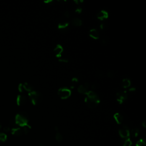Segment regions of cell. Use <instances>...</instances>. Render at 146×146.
<instances>
[{"label": "cell", "instance_id": "obj_32", "mask_svg": "<svg viewBox=\"0 0 146 146\" xmlns=\"http://www.w3.org/2000/svg\"><path fill=\"white\" fill-rule=\"evenodd\" d=\"M9 129H10L9 127H6L4 128V130L5 131H9Z\"/></svg>", "mask_w": 146, "mask_h": 146}, {"label": "cell", "instance_id": "obj_19", "mask_svg": "<svg viewBox=\"0 0 146 146\" xmlns=\"http://www.w3.org/2000/svg\"><path fill=\"white\" fill-rule=\"evenodd\" d=\"M56 139L58 142H61L63 140V136L62 134L59 133H58L56 135Z\"/></svg>", "mask_w": 146, "mask_h": 146}, {"label": "cell", "instance_id": "obj_1", "mask_svg": "<svg viewBox=\"0 0 146 146\" xmlns=\"http://www.w3.org/2000/svg\"><path fill=\"white\" fill-rule=\"evenodd\" d=\"M16 122L18 126H22L27 125L28 123V116L26 112H21L16 115Z\"/></svg>", "mask_w": 146, "mask_h": 146}, {"label": "cell", "instance_id": "obj_5", "mask_svg": "<svg viewBox=\"0 0 146 146\" xmlns=\"http://www.w3.org/2000/svg\"><path fill=\"white\" fill-rule=\"evenodd\" d=\"M100 101H96L94 99H92L86 97L85 99V103H86L87 107H89V108L93 109L95 108L96 106L98 105V104L99 103Z\"/></svg>", "mask_w": 146, "mask_h": 146}, {"label": "cell", "instance_id": "obj_23", "mask_svg": "<svg viewBox=\"0 0 146 146\" xmlns=\"http://www.w3.org/2000/svg\"><path fill=\"white\" fill-rule=\"evenodd\" d=\"M138 133H139V131L138 129H134L131 131L132 136L134 137H136L137 135H138Z\"/></svg>", "mask_w": 146, "mask_h": 146}, {"label": "cell", "instance_id": "obj_17", "mask_svg": "<svg viewBox=\"0 0 146 146\" xmlns=\"http://www.w3.org/2000/svg\"><path fill=\"white\" fill-rule=\"evenodd\" d=\"M78 91L79 93L82 94H87L88 93V89H87L83 85H81L78 87Z\"/></svg>", "mask_w": 146, "mask_h": 146}, {"label": "cell", "instance_id": "obj_30", "mask_svg": "<svg viewBox=\"0 0 146 146\" xmlns=\"http://www.w3.org/2000/svg\"><path fill=\"white\" fill-rule=\"evenodd\" d=\"M65 16L66 17H67V18H68V17H70V13L69 12H68V11H67V12H66L65 13Z\"/></svg>", "mask_w": 146, "mask_h": 146}, {"label": "cell", "instance_id": "obj_7", "mask_svg": "<svg viewBox=\"0 0 146 146\" xmlns=\"http://www.w3.org/2000/svg\"><path fill=\"white\" fill-rule=\"evenodd\" d=\"M119 134L120 136L123 139H127L129 136V132L128 129L122 128L119 130Z\"/></svg>", "mask_w": 146, "mask_h": 146}, {"label": "cell", "instance_id": "obj_3", "mask_svg": "<svg viewBox=\"0 0 146 146\" xmlns=\"http://www.w3.org/2000/svg\"><path fill=\"white\" fill-rule=\"evenodd\" d=\"M58 94L59 97L62 99H66L69 98L71 94V91L67 87H62L58 90Z\"/></svg>", "mask_w": 146, "mask_h": 146}, {"label": "cell", "instance_id": "obj_33", "mask_svg": "<svg viewBox=\"0 0 146 146\" xmlns=\"http://www.w3.org/2000/svg\"><path fill=\"white\" fill-rule=\"evenodd\" d=\"M135 88H131V89H129V91H135Z\"/></svg>", "mask_w": 146, "mask_h": 146}, {"label": "cell", "instance_id": "obj_18", "mask_svg": "<svg viewBox=\"0 0 146 146\" xmlns=\"http://www.w3.org/2000/svg\"><path fill=\"white\" fill-rule=\"evenodd\" d=\"M68 26V22H62L60 23L58 25V29L63 30L66 28H67Z\"/></svg>", "mask_w": 146, "mask_h": 146}, {"label": "cell", "instance_id": "obj_21", "mask_svg": "<svg viewBox=\"0 0 146 146\" xmlns=\"http://www.w3.org/2000/svg\"><path fill=\"white\" fill-rule=\"evenodd\" d=\"M132 145V142L130 139H126V140L124 141L123 146H131Z\"/></svg>", "mask_w": 146, "mask_h": 146}, {"label": "cell", "instance_id": "obj_22", "mask_svg": "<svg viewBox=\"0 0 146 146\" xmlns=\"http://www.w3.org/2000/svg\"><path fill=\"white\" fill-rule=\"evenodd\" d=\"M30 129V127L28 125L24 126L23 127V129H22L23 133H25V134H27L29 132Z\"/></svg>", "mask_w": 146, "mask_h": 146}, {"label": "cell", "instance_id": "obj_16", "mask_svg": "<svg viewBox=\"0 0 146 146\" xmlns=\"http://www.w3.org/2000/svg\"><path fill=\"white\" fill-rule=\"evenodd\" d=\"M122 84L123 87L125 88V89H126V88H128L131 86V81L129 79L125 78L123 79Z\"/></svg>", "mask_w": 146, "mask_h": 146}, {"label": "cell", "instance_id": "obj_29", "mask_svg": "<svg viewBox=\"0 0 146 146\" xmlns=\"http://www.w3.org/2000/svg\"><path fill=\"white\" fill-rule=\"evenodd\" d=\"M98 87H99L98 86V84L97 83H93L92 85H91V87L93 88V89H97Z\"/></svg>", "mask_w": 146, "mask_h": 146}, {"label": "cell", "instance_id": "obj_10", "mask_svg": "<svg viewBox=\"0 0 146 146\" xmlns=\"http://www.w3.org/2000/svg\"><path fill=\"white\" fill-rule=\"evenodd\" d=\"M54 51L55 54H56V56L58 58H60L63 51V47L60 45H57L56 48H55Z\"/></svg>", "mask_w": 146, "mask_h": 146}, {"label": "cell", "instance_id": "obj_28", "mask_svg": "<svg viewBox=\"0 0 146 146\" xmlns=\"http://www.w3.org/2000/svg\"><path fill=\"white\" fill-rule=\"evenodd\" d=\"M107 76L109 77V78H111V77H112L113 75H114V73L111 72V71H110L108 73H107Z\"/></svg>", "mask_w": 146, "mask_h": 146}, {"label": "cell", "instance_id": "obj_4", "mask_svg": "<svg viewBox=\"0 0 146 146\" xmlns=\"http://www.w3.org/2000/svg\"><path fill=\"white\" fill-rule=\"evenodd\" d=\"M117 97V100L120 104L123 103L124 102H125L128 97L127 93L126 91H120L118 92L117 94L116 95Z\"/></svg>", "mask_w": 146, "mask_h": 146}, {"label": "cell", "instance_id": "obj_6", "mask_svg": "<svg viewBox=\"0 0 146 146\" xmlns=\"http://www.w3.org/2000/svg\"><path fill=\"white\" fill-rule=\"evenodd\" d=\"M89 35L91 37L95 40H97L100 37L99 32L97 29H93L90 30L89 32Z\"/></svg>", "mask_w": 146, "mask_h": 146}, {"label": "cell", "instance_id": "obj_11", "mask_svg": "<svg viewBox=\"0 0 146 146\" xmlns=\"http://www.w3.org/2000/svg\"><path fill=\"white\" fill-rule=\"evenodd\" d=\"M86 95H87V98L92 99L96 100V101H100V99L99 98L98 94L94 91H88Z\"/></svg>", "mask_w": 146, "mask_h": 146}, {"label": "cell", "instance_id": "obj_8", "mask_svg": "<svg viewBox=\"0 0 146 146\" xmlns=\"http://www.w3.org/2000/svg\"><path fill=\"white\" fill-rule=\"evenodd\" d=\"M96 17L100 20H103L109 17V14L106 10H101L97 14Z\"/></svg>", "mask_w": 146, "mask_h": 146}, {"label": "cell", "instance_id": "obj_26", "mask_svg": "<svg viewBox=\"0 0 146 146\" xmlns=\"http://www.w3.org/2000/svg\"><path fill=\"white\" fill-rule=\"evenodd\" d=\"M59 61L60 62H64V63H67L68 62V60L66 58H59Z\"/></svg>", "mask_w": 146, "mask_h": 146}, {"label": "cell", "instance_id": "obj_24", "mask_svg": "<svg viewBox=\"0 0 146 146\" xmlns=\"http://www.w3.org/2000/svg\"><path fill=\"white\" fill-rule=\"evenodd\" d=\"M7 136L6 135L3 133H0V141L4 142L6 140Z\"/></svg>", "mask_w": 146, "mask_h": 146}, {"label": "cell", "instance_id": "obj_9", "mask_svg": "<svg viewBox=\"0 0 146 146\" xmlns=\"http://www.w3.org/2000/svg\"><path fill=\"white\" fill-rule=\"evenodd\" d=\"M26 97L24 95H19L17 98V103L18 106L24 105L26 102Z\"/></svg>", "mask_w": 146, "mask_h": 146}, {"label": "cell", "instance_id": "obj_14", "mask_svg": "<svg viewBox=\"0 0 146 146\" xmlns=\"http://www.w3.org/2000/svg\"><path fill=\"white\" fill-rule=\"evenodd\" d=\"M12 133L13 135H14L15 136H20L22 134H23V130L20 128H16L12 129Z\"/></svg>", "mask_w": 146, "mask_h": 146}, {"label": "cell", "instance_id": "obj_34", "mask_svg": "<svg viewBox=\"0 0 146 146\" xmlns=\"http://www.w3.org/2000/svg\"><path fill=\"white\" fill-rule=\"evenodd\" d=\"M142 125L144 127H145V121H144V122L142 123Z\"/></svg>", "mask_w": 146, "mask_h": 146}, {"label": "cell", "instance_id": "obj_12", "mask_svg": "<svg viewBox=\"0 0 146 146\" xmlns=\"http://www.w3.org/2000/svg\"><path fill=\"white\" fill-rule=\"evenodd\" d=\"M114 119L118 124H121L123 121V117L119 113H116L114 115Z\"/></svg>", "mask_w": 146, "mask_h": 146}, {"label": "cell", "instance_id": "obj_31", "mask_svg": "<svg viewBox=\"0 0 146 146\" xmlns=\"http://www.w3.org/2000/svg\"><path fill=\"white\" fill-rule=\"evenodd\" d=\"M82 9H81V7H78V8H76V10H75V12L76 13H81L82 12Z\"/></svg>", "mask_w": 146, "mask_h": 146}, {"label": "cell", "instance_id": "obj_20", "mask_svg": "<svg viewBox=\"0 0 146 146\" xmlns=\"http://www.w3.org/2000/svg\"><path fill=\"white\" fill-rule=\"evenodd\" d=\"M78 78H73L72 79V81H71V89L74 88V87H75V86L76 84V83H78Z\"/></svg>", "mask_w": 146, "mask_h": 146}, {"label": "cell", "instance_id": "obj_13", "mask_svg": "<svg viewBox=\"0 0 146 146\" xmlns=\"http://www.w3.org/2000/svg\"><path fill=\"white\" fill-rule=\"evenodd\" d=\"M71 24L75 26H80L82 25V21L78 18H74L71 21Z\"/></svg>", "mask_w": 146, "mask_h": 146}, {"label": "cell", "instance_id": "obj_2", "mask_svg": "<svg viewBox=\"0 0 146 146\" xmlns=\"http://www.w3.org/2000/svg\"><path fill=\"white\" fill-rule=\"evenodd\" d=\"M29 96L32 101V103L34 105H36L38 103H40L42 100V94L41 93L33 90V91L29 93Z\"/></svg>", "mask_w": 146, "mask_h": 146}, {"label": "cell", "instance_id": "obj_25", "mask_svg": "<svg viewBox=\"0 0 146 146\" xmlns=\"http://www.w3.org/2000/svg\"><path fill=\"white\" fill-rule=\"evenodd\" d=\"M136 146H145V143L144 140H139L138 142L136 143Z\"/></svg>", "mask_w": 146, "mask_h": 146}, {"label": "cell", "instance_id": "obj_15", "mask_svg": "<svg viewBox=\"0 0 146 146\" xmlns=\"http://www.w3.org/2000/svg\"><path fill=\"white\" fill-rule=\"evenodd\" d=\"M23 87L24 90L28 91L29 93H30L33 91V87L31 84L28 83H25L23 84Z\"/></svg>", "mask_w": 146, "mask_h": 146}, {"label": "cell", "instance_id": "obj_35", "mask_svg": "<svg viewBox=\"0 0 146 146\" xmlns=\"http://www.w3.org/2000/svg\"><path fill=\"white\" fill-rule=\"evenodd\" d=\"M1 125H0V129H1Z\"/></svg>", "mask_w": 146, "mask_h": 146}, {"label": "cell", "instance_id": "obj_27", "mask_svg": "<svg viewBox=\"0 0 146 146\" xmlns=\"http://www.w3.org/2000/svg\"><path fill=\"white\" fill-rule=\"evenodd\" d=\"M18 90L20 92H23L24 91V87H23V84H20V85H19Z\"/></svg>", "mask_w": 146, "mask_h": 146}]
</instances>
